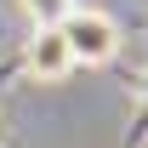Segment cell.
<instances>
[{"label":"cell","mask_w":148,"mask_h":148,"mask_svg":"<svg viewBox=\"0 0 148 148\" xmlns=\"http://www.w3.org/2000/svg\"><path fill=\"white\" fill-rule=\"evenodd\" d=\"M23 74L40 80V86H57V80L74 74V57L63 46V34H57V23H34L29 29V40H23Z\"/></svg>","instance_id":"cell-2"},{"label":"cell","mask_w":148,"mask_h":148,"mask_svg":"<svg viewBox=\"0 0 148 148\" xmlns=\"http://www.w3.org/2000/svg\"><path fill=\"white\" fill-rule=\"evenodd\" d=\"M74 0H23V12H29V23H57L63 12H69Z\"/></svg>","instance_id":"cell-3"},{"label":"cell","mask_w":148,"mask_h":148,"mask_svg":"<svg viewBox=\"0 0 148 148\" xmlns=\"http://www.w3.org/2000/svg\"><path fill=\"white\" fill-rule=\"evenodd\" d=\"M137 91H143V103H148V69H143V80H137Z\"/></svg>","instance_id":"cell-4"},{"label":"cell","mask_w":148,"mask_h":148,"mask_svg":"<svg viewBox=\"0 0 148 148\" xmlns=\"http://www.w3.org/2000/svg\"><path fill=\"white\" fill-rule=\"evenodd\" d=\"M0 148H6V143H0Z\"/></svg>","instance_id":"cell-5"},{"label":"cell","mask_w":148,"mask_h":148,"mask_svg":"<svg viewBox=\"0 0 148 148\" xmlns=\"http://www.w3.org/2000/svg\"><path fill=\"white\" fill-rule=\"evenodd\" d=\"M57 34H63V46H69L74 69H103V63H114L120 57V17L114 12H103V6H91V0H74L69 12L57 17Z\"/></svg>","instance_id":"cell-1"}]
</instances>
